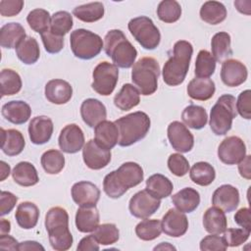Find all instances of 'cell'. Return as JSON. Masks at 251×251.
I'll return each mask as SVG.
<instances>
[{"mask_svg": "<svg viewBox=\"0 0 251 251\" xmlns=\"http://www.w3.org/2000/svg\"><path fill=\"white\" fill-rule=\"evenodd\" d=\"M144 174L140 165L134 162H126L118 170L105 176L103 180L104 192L113 199L120 198L129 188L141 183Z\"/></svg>", "mask_w": 251, "mask_h": 251, "instance_id": "obj_1", "label": "cell"}, {"mask_svg": "<svg viewBox=\"0 0 251 251\" xmlns=\"http://www.w3.org/2000/svg\"><path fill=\"white\" fill-rule=\"evenodd\" d=\"M193 47L186 40H178L173 48V55L165 63L162 71L163 80L170 86L181 84L187 75Z\"/></svg>", "mask_w": 251, "mask_h": 251, "instance_id": "obj_2", "label": "cell"}, {"mask_svg": "<svg viewBox=\"0 0 251 251\" xmlns=\"http://www.w3.org/2000/svg\"><path fill=\"white\" fill-rule=\"evenodd\" d=\"M45 228L51 247L56 251L69 250L73 245V235L69 229V215L62 207H52L45 216Z\"/></svg>", "mask_w": 251, "mask_h": 251, "instance_id": "obj_3", "label": "cell"}, {"mask_svg": "<svg viewBox=\"0 0 251 251\" xmlns=\"http://www.w3.org/2000/svg\"><path fill=\"white\" fill-rule=\"evenodd\" d=\"M119 130L118 144L130 146L143 139L150 128V118L144 112L137 111L119 118L114 122Z\"/></svg>", "mask_w": 251, "mask_h": 251, "instance_id": "obj_4", "label": "cell"}, {"mask_svg": "<svg viewBox=\"0 0 251 251\" xmlns=\"http://www.w3.org/2000/svg\"><path fill=\"white\" fill-rule=\"evenodd\" d=\"M104 50L114 65L128 69L135 63L137 50L120 29H111L104 37Z\"/></svg>", "mask_w": 251, "mask_h": 251, "instance_id": "obj_5", "label": "cell"}, {"mask_svg": "<svg viewBox=\"0 0 251 251\" xmlns=\"http://www.w3.org/2000/svg\"><path fill=\"white\" fill-rule=\"evenodd\" d=\"M159 75L160 65L152 57L140 58L132 66L131 80L144 96L151 95L157 90Z\"/></svg>", "mask_w": 251, "mask_h": 251, "instance_id": "obj_6", "label": "cell"}, {"mask_svg": "<svg viewBox=\"0 0 251 251\" xmlns=\"http://www.w3.org/2000/svg\"><path fill=\"white\" fill-rule=\"evenodd\" d=\"M235 102L234 96L224 94L212 107L209 125L216 135H225L230 130L232 121L237 115Z\"/></svg>", "mask_w": 251, "mask_h": 251, "instance_id": "obj_7", "label": "cell"}, {"mask_svg": "<svg viewBox=\"0 0 251 251\" xmlns=\"http://www.w3.org/2000/svg\"><path fill=\"white\" fill-rule=\"evenodd\" d=\"M70 43L73 54L81 60H90L96 57L104 47V42L98 34L84 28L72 31Z\"/></svg>", "mask_w": 251, "mask_h": 251, "instance_id": "obj_8", "label": "cell"}, {"mask_svg": "<svg viewBox=\"0 0 251 251\" xmlns=\"http://www.w3.org/2000/svg\"><path fill=\"white\" fill-rule=\"evenodd\" d=\"M133 38L147 50L157 48L161 41V33L153 21L145 16L131 19L127 25Z\"/></svg>", "mask_w": 251, "mask_h": 251, "instance_id": "obj_9", "label": "cell"}, {"mask_svg": "<svg viewBox=\"0 0 251 251\" xmlns=\"http://www.w3.org/2000/svg\"><path fill=\"white\" fill-rule=\"evenodd\" d=\"M92 77V89L100 95L108 96L112 94L117 85L119 78L118 67L106 61L101 62L94 68Z\"/></svg>", "mask_w": 251, "mask_h": 251, "instance_id": "obj_10", "label": "cell"}, {"mask_svg": "<svg viewBox=\"0 0 251 251\" xmlns=\"http://www.w3.org/2000/svg\"><path fill=\"white\" fill-rule=\"evenodd\" d=\"M161 201L153 197L146 189L136 192L129 200L130 214L138 219H148L160 208Z\"/></svg>", "mask_w": 251, "mask_h": 251, "instance_id": "obj_11", "label": "cell"}, {"mask_svg": "<svg viewBox=\"0 0 251 251\" xmlns=\"http://www.w3.org/2000/svg\"><path fill=\"white\" fill-rule=\"evenodd\" d=\"M246 156L244 141L238 136L226 137L218 148V157L226 165H235Z\"/></svg>", "mask_w": 251, "mask_h": 251, "instance_id": "obj_12", "label": "cell"}, {"mask_svg": "<svg viewBox=\"0 0 251 251\" xmlns=\"http://www.w3.org/2000/svg\"><path fill=\"white\" fill-rule=\"evenodd\" d=\"M168 138L172 147L180 153L189 152L194 145L193 134L182 123L174 121L168 126Z\"/></svg>", "mask_w": 251, "mask_h": 251, "instance_id": "obj_13", "label": "cell"}, {"mask_svg": "<svg viewBox=\"0 0 251 251\" xmlns=\"http://www.w3.org/2000/svg\"><path fill=\"white\" fill-rule=\"evenodd\" d=\"M58 143L60 149L68 154H75L84 146V134L75 124L67 125L60 132Z\"/></svg>", "mask_w": 251, "mask_h": 251, "instance_id": "obj_14", "label": "cell"}, {"mask_svg": "<svg viewBox=\"0 0 251 251\" xmlns=\"http://www.w3.org/2000/svg\"><path fill=\"white\" fill-rule=\"evenodd\" d=\"M82 158L84 164L91 170H101L111 161V150L105 149L90 139L82 148Z\"/></svg>", "mask_w": 251, "mask_h": 251, "instance_id": "obj_15", "label": "cell"}, {"mask_svg": "<svg viewBox=\"0 0 251 251\" xmlns=\"http://www.w3.org/2000/svg\"><path fill=\"white\" fill-rule=\"evenodd\" d=\"M247 68L240 61L235 59H227L223 62L221 78L226 86L234 87L242 84L247 79Z\"/></svg>", "mask_w": 251, "mask_h": 251, "instance_id": "obj_16", "label": "cell"}, {"mask_svg": "<svg viewBox=\"0 0 251 251\" xmlns=\"http://www.w3.org/2000/svg\"><path fill=\"white\" fill-rule=\"evenodd\" d=\"M162 231L172 237H180L188 229V220L186 216L176 210L170 209L162 219Z\"/></svg>", "mask_w": 251, "mask_h": 251, "instance_id": "obj_17", "label": "cell"}, {"mask_svg": "<svg viewBox=\"0 0 251 251\" xmlns=\"http://www.w3.org/2000/svg\"><path fill=\"white\" fill-rule=\"evenodd\" d=\"M212 204L226 213L234 211L239 204L238 189L230 184L221 185L213 193Z\"/></svg>", "mask_w": 251, "mask_h": 251, "instance_id": "obj_18", "label": "cell"}, {"mask_svg": "<svg viewBox=\"0 0 251 251\" xmlns=\"http://www.w3.org/2000/svg\"><path fill=\"white\" fill-rule=\"evenodd\" d=\"M54 129L52 120L47 116H37L28 125L29 139L33 144L41 145L48 142Z\"/></svg>", "mask_w": 251, "mask_h": 251, "instance_id": "obj_19", "label": "cell"}, {"mask_svg": "<svg viewBox=\"0 0 251 251\" xmlns=\"http://www.w3.org/2000/svg\"><path fill=\"white\" fill-rule=\"evenodd\" d=\"M72 198L80 207L96 206L100 198V190L90 181H78L72 187Z\"/></svg>", "mask_w": 251, "mask_h": 251, "instance_id": "obj_20", "label": "cell"}, {"mask_svg": "<svg viewBox=\"0 0 251 251\" xmlns=\"http://www.w3.org/2000/svg\"><path fill=\"white\" fill-rule=\"evenodd\" d=\"M44 93L49 102L56 105H62L71 100L73 96V87L68 81L55 78L46 83Z\"/></svg>", "mask_w": 251, "mask_h": 251, "instance_id": "obj_21", "label": "cell"}, {"mask_svg": "<svg viewBox=\"0 0 251 251\" xmlns=\"http://www.w3.org/2000/svg\"><path fill=\"white\" fill-rule=\"evenodd\" d=\"M80 116L86 126L90 127H95L99 123L106 120V107L101 101L97 99H85L80 106Z\"/></svg>", "mask_w": 251, "mask_h": 251, "instance_id": "obj_22", "label": "cell"}, {"mask_svg": "<svg viewBox=\"0 0 251 251\" xmlns=\"http://www.w3.org/2000/svg\"><path fill=\"white\" fill-rule=\"evenodd\" d=\"M1 113L8 122L14 125H23L30 118L31 109L25 101L13 100L2 106Z\"/></svg>", "mask_w": 251, "mask_h": 251, "instance_id": "obj_23", "label": "cell"}, {"mask_svg": "<svg viewBox=\"0 0 251 251\" xmlns=\"http://www.w3.org/2000/svg\"><path fill=\"white\" fill-rule=\"evenodd\" d=\"M94 140L101 147L111 150L119 141V130L115 123L103 121L94 127Z\"/></svg>", "mask_w": 251, "mask_h": 251, "instance_id": "obj_24", "label": "cell"}, {"mask_svg": "<svg viewBox=\"0 0 251 251\" xmlns=\"http://www.w3.org/2000/svg\"><path fill=\"white\" fill-rule=\"evenodd\" d=\"M100 216L96 206L79 207L75 214V226L80 232H93L99 226Z\"/></svg>", "mask_w": 251, "mask_h": 251, "instance_id": "obj_25", "label": "cell"}, {"mask_svg": "<svg viewBox=\"0 0 251 251\" xmlns=\"http://www.w3.org/2000/svg\"><path fill=\"white\" fill-rule=\"evenodd\" d=\"M175 207L182 213H191L200 204V194L192 187H184L172 196Z\"/></svg>", "mask_w": 251, "mask_h": 251, "instance_id": "obj_26", "label": "cell"}, {"mask_svg": "<svg viewBox=\"0 0 251 251\" xmlns=\"http://www.w3.org/2000/svg\"><path fill=\"white\" fill-rule=\"evenodd\" d=\"M25 145V141L21 131L14 128H1V149L6 155H19L24 150Z\"/></svg>", "mask_w": 251, "mask_h": 251, "instance_id": "obj_27", "label": "cell"}, {"mask_svg": "<svg viewBox=\"0 0 251 251\" xmlns=\"http://www.w3.org/2000/svg\"><path fill=\"white\" fill-rule=\"evenodd\" d=\"M215 90V82L208 77H195L189 81L186 88L188 96L199 101H206L212 98Z\"/></svg>", "mask_w": 251, "mask_h": 251, "instance_id": "obj_28", "label": "cell"}, {"mask_svg": "<svg viewBox=\"0 0 251 251\" xmlns=\"http://www.w3.org/2000/svg\"><path fill=\"white\" fill-rule=\"evenodd\" d=\"M203 226L205 230L211 234L223 233L227 227L225 212L216 206L210 207L203 215Z\"/></svg>", "mask_w": 251, "mask_h": 251, "instance_id": "obj_29", "label": "cell"}, {"mask_svg": "<svg viewBox=\"0 0 251 251\" xmlns=\"http://www.w3.org/2000/svg\"><path fill=\"white\" fill-rule=\"evenodd\" d=\"M25 37V30L19 23H8L0 29V45L3 48H17Z\"/></svg>", "mask_w": 251, "mask_h": 251, "instance_id": "obj_30", "label": "cell"}, {"mask_svg": "<svg viewBox=\"0 0 251 251\" xmlns=\"http://www.w3.org/2000/svg\"><path fill=\"white\" fill-rule=\"evenodd\" d=\"M15 218L18 225L22 228L31 229L37 225L39 219V209L32 202H22L17 207Z\"/></svg>", "mask_w": 251, "mask_h": 251, "instance_id": "obj_31", "label": "cell"}, {"mask_svg": "<svg viewBox=\"0 0 251 251\" xmlns=\"http://www.w3.org/2000/svg\"><path fill=\"white\" fill-rule=\"evenodd\" d=\"M12 176L16 183L21 186H32L39 181V176L35 167L29 162H20L18 163L13 171Z\"/></svg>", "mask_w": 251, "mask_h": 251, "instance_id": "obj_32", "label": "cell"}, {"mask_svg": "<svg viewBox=\"0 0 251 251\" xmlns=\"http://www.w3.org/2000/svg\"><path fill=\"white\" fill-rule=\"evenodd\" d=\"M140 102V92L130 83H126L114 97V104L122 111H128Z\"/></svg>", "mask_w": 251, "mask_h": 251, "instance_id": "obj_33", "label": "cell"}, {"mask_svg": "<svg viewBox=\"0 0 251 251\" xmlns=\"http://www.w3.org/2000/svg\"><path fill=\"white\" fill-rule=\"evenodd\" d=\"M145 189L153 197L161 200L172 194L174 185L170 178H168L164 175L155 174L147 178Z\"/></svg>", "mask_w": 251, "mask_h": 251, "instance_id": "obj_34", "label": "cell"}, {"mask_svg": "<svg viewBox=\"0 0 251 251\" xmlns=\"http://www.w3.org/2000/svg\"><path fill=\"white\" fill-rule=\"evenodd\" d=\"M212 56L216 62L223 63L232 56L230 47V35L226 31L217 32L211 40Z\"/></svg>", "mask_w": 251, "mask_h": 251, "instance_id": "obj_35", "label": "cell"}, {"mask_svg": "<svg viewBox=\"0 0 251 251\" xmlns=\"http://www.w3.org/2000/svg\"><path fill=\"white\" fill-rule=\"evenodd\" d=\"M200 18L207 24L218 25L226 18L225 5L218 1H207L200 8Z\"/></svg>", "mask_w": 251, "mask_h": 251, "instance_id": "obj_36", "label": "cell"}, {"mask_svg": "<svg viewBox=\"0 0 251 251\" xmlns=\"http://www.w3.org/2000/svg\"><path fill=\"white\" fill-rule=\"evenodd\" d=\"M18 58L25 65H32L37 62L40 56L39 45L34 37L26 36L16 48Z\"/></svg>", "mask_w": 251, "mask_h": 251, "instance_id": "obj_37", "label": "cell"}, {"mask_svg": "<svg viewBox=\"0 0 251 251\" xmlns=\"http://www.w3.org/2000/svg\"><path fill=\"white\" fill-rule=\"evenodd\" d=\"M182 122L190 128L201 129L208 121V115L206 110L198 105H189L184 108L181 113Z\"/></svg>", "mask_w": 251, "mask_h": 251, "instance_id": "obj_38", "label": "cell"}, {"mask_svg": "<svg viewBox=\"0 0 251 251\" xmlns=\"http://www.w3.org/2000/svg\"><path fill=\"white\" fill-rule=\"evenodd\" d=\"M105 13L104 5L101 2H91L75 7L73 10L74 16L84 23H94L103 18Z\"/></svg>", "mask_w": 251, "mask_h": 251, "instance_id": "obj_39", "label": "cell"}, {"mask_svg": "<svg viewBox=\"0 0 251 251\" xmlns=\"http://www.w3.org/2000/svg\"><path fill=\"white\" fill-rule=\"evenodd\" d=\"M189 176L194 183L200 186H207L215 180L216 172L211 164L207 162H197L190 169Z\"/></svg>", "mask_w": 251, "mask_h": 251, "instance_id": "obj_40", "label": "cell"}, {"mask_svg": "<svg viewBox=\"0 0 251 251\" xmlns=\"http://www.w3.org/2000/svg\"><path fill=\"white\" fill-rule=\"evenodd\" d=\"M1 96H10L18 93L22 88L20 75L12 69H3L0 74Z\"/></svg>", "mask_w": 251, "mask_h": 251, "instance_id": "obj_41", "label": "cell"}, {"mask_svg": "<svg viewBox=\"0 0 251 251\" xmlns=\"http://www.w3.org/2000/svg\"><path fill=\"white\" fill-rule=\"evenodd\" d=\"M40 163L47 174L57 175L65 167V157L59 150L50 149L42 154Z\"/></svg>", "mask_w": 251, "mask_h": 251, "instance_id": "obj_42", "label": "cell"}, {"mask_svg": "<svg viewBox=\"0 0 251 251\" xmlns=\"http://www.w3.org/2000/svg\"><path fill=\"white\" fill-rule=\"evenodd\" d=\"M162 232V224L159 220L144 219L135 226V234L144 241L154 240L160 236Z\"/></svg>", "mask_w": 251, "mask_h": 251, "instance_id": "obj_43", "label": "cell"}, {"mask_svg": "<svg viewBox=\"0 0 251 251\" xmlns=\"http://www.w3.org/2000/svg\"><path fill=\"white\" fill-rule=\"evenodd\" d=\"M157 16L164 23H175L181 16V7L176 0H163L158 5Z\"/></svg>", "mask_w": 251, "mask_h": 251, "instance_id": "obj_44", "label": "cell"}, {"mask_svg": "<svg viewBox=\"0 0 251 251\" xmlns=\"http://www.w3.org/2000/svg\"><path fill=\"white\" fill-rule=\"evenodd\" d=\"M216 70V61L207 50H200L195 61L194 74L197 77H209Z\"/></svg>", "mask_w": 251, "mask_h": 251, "instance_id": "obj_45", "label": "cell"}, {"mask_svg": "<svg viewBox=\"0 0 251 251\" xmlns=\"http://www.w3.org/2000/svg\"><path fill=\"white\" fill-rule=\"evenodd\" d=\"M26 22L33 31L41 34L42 32L49 29L51 16L48 11L38 8L28 13L26 17Z\"/></svg>", "mask_w": 251, "mask_h": 251, "instance_id": "obj_46", "label": "cell"}, {"mask_svg": "<svg viewBox=\"0 0 251 251\" xmlns=\"http://www.w3.org/2000/svg\"><path fill=\"white\" fill-rule=\"evenodd\" d=\"M73 16L67 11H58L51 17L49 29L60 36L67 34L73 27Z\"/></svg>", "mask_w": 251, "mask_h": 251, "instance_id": "obj_47", "label": "cell"}, {"mask_svg": "<svg viewBox=\"0 0 251 251\" xmlns=\"http://www.w3.org/2000/svg\"><path fill=\"white\" fill-rule=\"evenodd\" d=\"M92 235L99 244L111 245L119 240L120 231L115 224H102L95 228Z\"/></svg>", "mask_w": 251, "mask_h": 251, "instance_id": "obj_48", "label": "cell"}, {"mask_svg": "<svg viewBox=\"0 0 251 251\" xmlns=\"http://www.w3.org/2000/svg\"><path fill=\"white\" fill-rule=\"evenodd\" d=\"M250 230L241 228H227L224 231V239L227 246L237 247L244 243L250 236Z\"/></svg>", "mask_w": 251, "mask_h": 251, "instance_id": "obj_49", "label": "cell"}, {"mask_svg": "<svg viewBox=\"0 0 251 251\" xmlns=\"http://www.w3.org/2000/svg\"><path fill=\"white\" fill-rule=\"evenodd\" d=\"M41 40L43 42L45 50L50 54L59 53L64 47V36L57 35L53 33L50 29L42 32Z\"/></svg>", "mask_w": 251, "mask_h": 251, "instance_id": "obj_50", "label": "cell"}, {"mask_svg": "<svg viewBox=\"0 0 251 251\" xmlns=\"http://www.w3.org/2000/svg\"><path fill=\"white\" fill-rule=\"evenodd\" d=\"M168 168L175 176H183L188 173L189 163L181 154L174 153L168 159Z\"/></svg>", "mask_w": 251, "mask_h": 251, "instance_id": "obj_51", "label": "cell"}, {"mask_svg": "<svg viewBox=\"0 0 251 251\" xmlns=\"http://www.w3.org/2000/svg\"><path fill=\"white\" fill-rule=\"evenodd\" d=\"M226 249L227 245L224 237L218 234L207 235L200 241V250L202 251H225Z\"/></svg>", "mask_w": 251, "mask_h": 251, "instance_id": "obj_52", "label": "cell"}, {"mask_svg": "<svg viewBox=\"0 0 251 251\" xmlns=\"http://www.w3.org/2000/svg\"><path fill=\"white\" fill-rule=\"evenodd\" d=\"M250 101H251V91L249 89H246L238 95L237 101L235 102L236 111L242 118L246 120L251 119V102Z\"/></svg>", "mask_w": 251, "mask_h": 251, "instance_id": "obj_53", "label": "cell"}, {"mask_svg": "<svg viewBox=\"0 0 251 251\" xmlns=\"http://www.w3.org/2000/svg\"><path fill=\"white\" fill-rule=\"evenodd\" d=\"M23 7V0H1L0 14L3 17H14L22 11Z\"/></svg>", "mask_w": 251, "mask_h": 251, "instance_id": "obj_54", "label": "cell"}, {"mask_svg": "<svg viewBox=\"0 0 251 251\" xmlns=\"http://www.w3.org/2000/svg\"><path fill=\"white\" fill-rule=\"evenodd\" d=\"M18 197L9 191H1L0 193V215L1 217L9 214L15 207Z\"/></svg>", "mask_w": 251, "mask_h": 251, "instance_id": "obj_55", "label": "cell"}, {"mask_svg": "<svg viewBox=\"0 0 251 251\" xmlns=\"http://www.w3.org/2000/svg\"><path fill=\"white\" fill-rule=\"evenodd\" d=\"M234 222L241 227L251 231L250 210L249 208H241L234 215Z\"/></svg>", "mask_w": 251, "mask_h": 251, "instance_id": "obj_56", "label": "cell"}, {"mask_svg": "<svg viewBox=\"0 0 251 251\" xmlns=\"http://www.w3.org/2000/svg\"><path fill=\"white\" fill-rule=\"evenodd\" d=\"M99 243L96 241L92 234L83 237L77 244V251H95L99 250Z\"/></svg>", "mask_w": 251, "mask_h": 251, "instance_id": "obj_57", "label": "cell"}, {"mask_svg": "<svg viewBox=\"0 0 251 251\" xmlns=\"http://www.w3.org/2000/svg\"><path fill=\"white\" fill-rule=\"evenodd\" d=\"M19 242L8 233L0 235V248L2 250H18Z\"/></svg>", "mask_w": 251, "mask_h": 251, "instance_id": "obj_58", "label": "cell"}, {"mask_svg": "<svg viewBox=\"0 0 251 251\" xmlns=\"http://www.w3.org/2000/svg\"><path fill=\"white\" fill-rule=\"evenodd\" d=\"M250 163H251V156L246 155L242 161L238 163V172L240 176L246 179L251 178V171H250Z\"/></svg>", "mask_w": 251, "mask_h": 251, "instance_id": "obj_59", "label": "cell"}, {"mask_svg": "<svg viewBox=\"0 0 251 251\" xmlns=\"http://www.w3.org/2000/svg\"><path fill=\"white\" fill-rule=\"evenodd\" d=\"M18 250L20 251H30V250H42L44 251L45 248L37 241H33V240H26V241H23L20 242L18 244Z\"/></svg>", "mask_w": 251, "mask_h": 251, "instance_id": "obj_60", "label": "cell"}, {"mask_svg": "<svg viewBox=\"0 0 251 251\" xmlns=\"http://www.w3.org/2000/svg\"><path fill=\"white\" fill-rule=\"evenodd\" d=\"M0 167H1V177H0V180L1 181H3L6 177H8L9 176V175H10V166L7 164V163H5L4 161H1L0 162Z\"/></svg>", "mask_w": 251, "mask_h": 251, "instance_id": "obj_61", "label": "cell"}, {"mask_svg": "<svg viewBox=\"0 0 251 251\" xmlns=\"http://www.w3.org/2000/svg\"><path fill=\"white\" fill-rule=\"evenodd\" d=\"M11 230V223L5 219H2L0 222V233L6 234Z\"/></svg>", "mask_w": 251, "mask_h": 251, "instance_id": "obj_62", "label": "cell"}, {"mask_svg": "<svg viewBox=\"0 0 251 251\" xmlns=\"http://www.w3.org/2000/svg\"><path fill=\"white\" fill-rule=\"evenodd\" d=\"M176 250V247L175 246H173V245H171L170 243H168V242H162V243H160L159 245H157V246H155L154 247V250Z\"/></svg>", "mask_w": 251, "mask_h": 251, "instance_id": "obj_63", "label": "cell"}]
</instances>
